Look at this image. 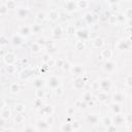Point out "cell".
Wrapping results in <instances>:
<instances>
[{"label": "cell", "mask_w": 132, "mask_h": 132, "mask_svg": "<svg viewBox=\"0 0 132 132\" xmlns=\"http://www.w3.org/2000/svg\"><path fill=\"white\" fill-rule=\"evenodd\" d=\"M36 125H37V130H47L49 128V124H47V122L44 121H38Z\"/></svg>", "instance_id": "6da1fadb"}, {"label": "cell", "mask_w": 132, "mask_h": 132, "mask_svg": "<svg viewBox=\"0 0 132 132\" xmlns=\"http://www.w3.org/2000/svg\"><path fill=\"white\" fill-rule=\"evenodd\" d=\"M9 116H10V111H9V109H8V108L4 107L3 109H1V118H2V119L8 120Z\"/></svg>", "instance_id": "7a4b0ae2"}, {"label": "cell", "mask_w": 132, "mask_h": 132, "mask_svg": "<svg viewBox=\"0 0 132 132\" xmlns=\"http://www.w3.org/2000/svg\"><path fill=\"white\" fill-rule=\"evenodd\" d=\"M4 60H5V63H6L7 65H10V64L15 61V56L13 54H7L6 57L4 58Z\"/></svg>", "instance_id": "3957f363"}, {"label": "cell", "mask_w": 132, "mask_h": 132, "mask_svg": "<svg viewBox=\"0 0 132 132\" xmlns=\"http://www.w3.org/2000/svg\"><path fill=\"white\" fill-rule=\"evenodd\" d=\"M24 121H25V118H24V116H22V115H17L15 117V122L17 124H22Z\"/></svg>", "instance_id": "277c9868"}, {"label": "cell", "mask_w": 132, "mask_h": 132, "mask_svg": "<svg viewBox=\"0 0 132 132\" xmlns=\"http://www.w3.org/2000/svg\"><path fill=\"white\" fill-rule=\"evenodd\" d=\"M18 16L21 17V18H24V17L27 16V10L25 8H20L18 10Z\"/></svg>", "instance_id": "5b68a950"}, {"label": "cell", "mask_w": 132, "mask_h": 132, "mask_svg": "<svg viewBox=\"0 0 132 132\" xmlns=\"http://www.w3.org/2000/svg\"><path fill=\"white\" fill-rule=\"evenodd\" d=\"M20 90V87L19 85H17V84H13V85L10 86V91L13 92V93H17V92H19Z\"/></svg>", "instance_id": "8992f818"}, {"label": "cell", "mask_w": 132, "mask_h": 132, "mask_svg": "<svg viewBox=\"0 0 132 132\" xmlns=\"http://www.w3.org/2000/svg\"><path fill=\"white\" fill-rule=\"evenodd\" d=\"M71 127H72V130H78L81 128V124H78L77 122H73L71 124Z\"/></svg>", "instance_id": "52a82bcc"}, {"label": "cell", "mask_w": 132, "mask_h": 132, "mask_svg": "<svg viewBox=\"0 0 132 132\" xmlns=\"http://www.w3.org/2000/svg\"><path fill=\"white\" fill-rule=\"evenodd\" d=\"M24 105L23 104H17L16 105V111H18V113H21V111H24Z\"/></svg>", "instance_id": "ba28073f"}, {"label": "cell", "mask_w": 132, "mask_h": 132, "mask_svg": "<svg viewBox=\"0 0 132 132\" xmlns=\"http://www.w3.org/2000/svg\"><path fill=\"white\" fill-rule=\"evenodd\" d=\"M7 10H8V8H7L6 5L2 4V6H1V15H2V16H4L5 13H6Z\"/></svg>", "instance_id": "9c48e42d"}, {"label": "cell", "mask_w": 132, "mask_h": 132, "mask_svg": "<svg viewBox=\"0 0 132 132\" xmlns=\"http://www.w3.org/2000/svg\"><path fill=\"white\" fill-rule=\"evenodd\" d=\"M20 33H22V34H26V35H28L30 33V30H29V28L28 27H26V28H23V29L20 31Z\"/></svg>", "instance_id": "30bf717a"}, {"label": "cell", "mask_w": 132, "mask_h": 132, "mask_svg": "<svg viewBox=\"0 0 132 132\" xmlns=\"http://www.w3.org/2000/svg\"><path fill=\"white\" fill-rule=\"evenodd\" d=\"M15 2L13 1H7L6 2V6H7V8H13L15 7Z\"/></svg>", "instance_id": "8fae6325"}, {"label": "cell", "mask_w": 132, "mask_h": 132, "mask_svg": "<svg viewBox=\"0 0 132 132\" xmlns=\"http://www.w3.org/2000/svg\"><path fill=\"white\" fill-rule=\"evenodd\" d=\"M129 80H130V81H129V82L127 81V85H128L129 87H132V77H129Z\"/></svg>", "instance_id": "7c38bea8"}]
</instances>
